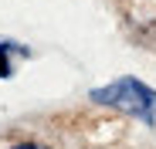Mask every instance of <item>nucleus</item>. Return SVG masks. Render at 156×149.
I'll list each match as a JSON object with an SVG mask.
<instances>
[{
	"label": "nucleus",
	"mask_w": 156,
	"mask_h": 149,
	"mask_svg": "<svg viewBox=\"0 0 156 149\" xmlns=\"http://www.w3.org/2000/svg\"><path fill=\"white\" fill-rule=\"evenodd\" d=\"M10 149H48V146H41V142H17V146H10Z\"/></svg>",
	"instance_id": "nucleus-2"
},
{
	"label": "nucleus",
	"mask_w": 156,
	"mask_h": 149,
	"mask_svg": "<svg viewBox=\"0 0 156 149\" xmlns=\"http://www.w3.org/2000/svg\"><path fill=\"white\" fill-rule=\"evenodd\" d=\"M92 98L98 105H112V109H122L129 115H136L143 122H156V92L146 88L143 81L136 78H119L112 81L109 88H95Z\"/></svg>",
	"instance_id": "nucleus-1"
}]
</instances>
